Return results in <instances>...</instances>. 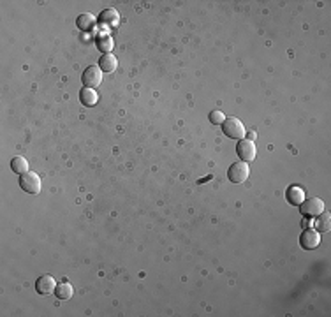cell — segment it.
<instances>
[{"mask_svg":"<svg viewBox=\"0 0 331 317\" xmlns=\"http://www.w3.org/2000/svg\"><path fill=\"white\" fill-rule=\"evenodd\" d=\"M222 132H224L226 136L229 137V139H243L245 136V127L243 124H241V120H238L236 117H229L224 120V124H222Z\"/></svg>","mask_w":331,"mask_h":317,"instance_id":"6da1fadb","label":"cell"},{"mask_svg":"<svg viewBox=\"0 0 331 317\" xmlns=\"http://www.w3.org/2000/svg\"><path fill=\"white\" fill-rule=\"evenodd\" d=\"M236 154L243 162H252L257 155V148H256V145H254V141L240 139L236 145Z\"/></svg>","mask_w":331,"mask_h":317,"instance_id":"52a82bcc","label":"cell"},{"mask_svg":"<svg viewBox=\"0 0 331 317\" xmlns=\"http://www.w3.org/2000/svg\"><path fill=\"white\" fill-rule=\"evenodd\" d=\"M299 212H301V215L305 219L307 217L309 219H315V217L324 212V203H322L321 197H309V199H305L299 205Z\"/></svg>","mask_w":331,"mask_h":317,"instance_id":"7a4b0ae2","label":"cell"},{"mask_svg":"<svg viewBox=\"0 0 331 317\" xmlns=\"http://www.w3.org/2000/svg\"><path fill=\"white\" fill-rule=\"evenodd\" d=\"M95 43H97V48L101 49L104 55H106V53H111V49H113V39L109 37V34H101V36H97Z\"/></svg>","mask_w":331,"mask_h":317,"instance_id":"2e32d148","label":"cell"},{"mask_svg":"<svg viewBox=\"0 0 331 317\" xmlns=\"http://www.w3.org/2000/svg\"><path fill=\"white\" fill-rule=\"evenodd\" d=\"M118 20H120V14H118V11L115 7H107L97 16V21L104 26H115Z\"/></svg>","mask_w":331,"mask_h":317,"instance_id":"9c48e42d","label":"cell"},{"mask_svg":"<svg viewBox=\"0 0 331 317\" xmlns=\"http://www.w3.org/2000/svg\"><path fill=\"white\" fill-rule=\"evenodd\" d=\"M11 169H13V173L16 175H23L29 171V162H26V159L23 157H14L11 160Z\"/></svg>","mask_w":331,"mask_h":317,"instance_id":"e0dca14e","label":"cell"},{"mask_svg":"<svg viewBox=\"0 0 331 317\" xmlns=\"http://www.w3.org/2000/svg\"><path fill=\"white\" fill-rule=\"evenodd\" d=\"M224 120H226V114L222 111H217V109H215V111L210 113V122L213 125H222L224 124Z\"/></svg>","mask_w":331,"mask_h":317,"instance_id":"ac0fdd59","label":"cell"},{"mask_svg":"<svg viewBox=\"0 0 331 317\" xmlns=\"http://www.w3.org/2000/svg\"><path fill=\"white\" fill-rule=\"evenodd\" d=\"M315 229L319 233H328L331 229V215L329 213H324L322 212L321 215L315 217Z\"/></svg>","mask_w":331,"mask_h":317,"instance_id":"9a60e30c","label":"cell"},{"mask_svg":"<svg viewBox=\"0 0 331 317\" xmlns=\"http://www.w3.org/2000/svg\"><path fill=\"white\" fill-rule=\"evenodd\" d=\"M118 67V60L115 55H111V53H106V55L101 56V60H99V69H101L102 72H107V74H111V72H115Z\"/></svg>","mask_w":331,"mask_h":317,"instance_id":"7c38bea8","label":"cell"},{"mask_svg":"<svg viewBox=\"0 0 331 317\" xmlns=\"http://www.w3.org/2000/svg\"><path fill=\"white\" fill-rule=\"evenodd\" d=\"M72 295H74V289H72V285L69 284L67 280L64 282V284H57V289H55V296L59 298V300L62 301H67L71 300Z\"/></svg>","mask_w":331,"mask_h":317,"instance_id":"5bb4252c","label":"cell"},{"mask_svg":"<svg viewBox=\"0 0 331 317\" xmlns=\"http://www.w3.org/2000/svg\"><path fill=\"white\" fill-rule=\"evenodd\" d=\"M81 81L87 89H97L102 83V71L99 66H88L81 74Z\"/></svg>","mask_w":331,"mask_h":317,"instance_id":"5b68a950","label":"cell"},{"mask_svg":"<svg viewBox=\"0 0 331 317\" xmlns=\"http://www.w3.org/2000/svg\"><path fill=\"white\" fill-rule=\"evenodd\" d=\"M319 243H321V233H319L317 229L307 227L305 231L301 233V236H299V245H301V249H305V250L317 249Z\"/></svg>","mask_w":331,"mask_h":317,"instance_id":"8992f818","label":"cell"},{"mask_svg":"<svg viewBox=\"0 0 331 317\" xmlns=\"http://www.w3.org/2000/svg\"><path fill=\"white\" fill-rule=\"evenodd\" d=\"M95 23H97V20H95V16L90 13H81L78 18H76V25H78V28L83 30V32H90V30H94Z\"/></svg>","mask_w":331,"mask_h":317,"instance_id":"8fae6325","label":"cell"},{"mask_svg":"<svg viewBox=\"0 0 331 317\" xmlns=\"http://www.w3.org/2000/svg\"><path fill=\"white\" fill-rule=\"evenodd\" d=\"M20 187L29 194H39L41 192V178L37 173L26 171V173L20 175Z\"/></svg>","mask_w":331,"mask_h":317,"instance_id":"277c9868","label":"cell"},{"mask_svg":"<svg viewBox=\"0 0 331 317\" xmlns=\"http://www.w3.org/2000/svg\"><path fill=\"white\" fill-rule=\"evenodd\" d=\"M286 199L289 205H294V206H299L305 201V190L298 185H291L289 189L286 190Z\"/></svg>","mask_w":331,"mask_h":317,"instance_id":"30bf717a","label":"cell"},{"mask_svg":"<svg viewBox=\"0 0 331 317\" xmlns=\"http://www.w3.org/2000/svg\"><path fill=\"white\" fill-rule=\"evenodd\" d=\"M79 101H81L83 106H87V108H92V106L97 104L99 95H97V92H95L94 89H87V87H85V89L79 90Z\"/></svg>","mask_w":331,"mask_h":317,"instance_id":"4fadbf2b","label":"cell"},{"mask_svg":"<svg viewBox=\"0 0 331 317\" xmlns=\"http://www.w3.org/2000/svg\"><path fill=\"white\" fill-rule=\"evenodd\" d=\"M228 177L233 183H243L249 180L250 177V167L247 162L243 160H238V162H233L228 171Z\"/></svg>","mask_w":331,"mask_h":317,"instance_id":"3957f363","label":"cell"},{"mask_svg":"<svg viewBox=\"0 0 331 317\" xmlns=\"http://www.w3.org/2000/svg\"><path fill=\"white\" fill-rule=\"evenodd\" d=\"M57 289V282L51 275H42L36 280V291L42 296H49L53 295Z\"/></svg>","mask_w":331,"mask_h":317,"instance_id":"ba28073f","label":"cell"}]
</instances>
